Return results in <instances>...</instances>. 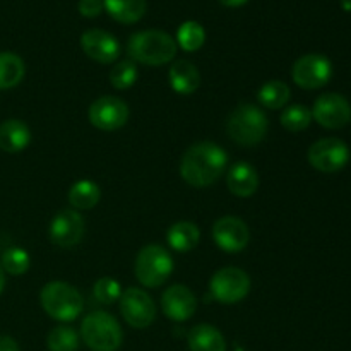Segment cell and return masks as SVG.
<instances>
[{"label": "cell", "instance_id": "obj_1", "mask_svg": "<svg viewBox=\"0 0 351 351\" xmlns=\"http://www.w3.org/2000/svg\"><path fill=\"white\" fill-rule=\"evenodd\" d=\"M228 167V154L215 143H197L185 151L180 161V175L192 187H209Z\"/></svg>", "mask_w": 351, "mask_h": 351}, {"label": "cell", "instance_id": "obj_2", "mask_svg": "<svg viewBox=\"0 0 351 351\" xmlns=\"http://www.w3.org/2000/svg\"><path fill=\"white\" fill-rule=\"evenodd\" d=\"M127 51L139 64L158 67L173 60L177 55V41L167 31H139L130 36Z\"/></svg>", "mask_w": 351, "mask_h": 351}, {"label": "cell", "instance_id": "obj_3", "mask_svg": "<svg viewBox=\"0 0 351 351\" xmlns=\"http://www.w3.org/2000/svg\"><path fill=\"white\" fill-rule=\"evenodd\" d=\"M267 117L263 108L252 103H242L230 113L226 132L239 146L252 147L263 143L267 134Z\"/></svg>", "mask_w": 351, "mask_h": 351}, {"label": "cell", "instance_id": "obj_4", "mask_svg": "<svg viewBox=\"0 0 351 351\" xmlns=\"http://www.w3.org/2000/svg\"><path fill=\"white\" fill-rule=\"evenodd\" d=\"M40 302L43 311L60 322L75 321L84 307L81 293L65 281H50L45 285L41 288Z\"/></svg>", "mask_w": 351, "mask_h": 351}, {"label": "cell", "instance_id": "obj_5", "mask_svg": "<svg viewBox=\"0 0 351 351\" xmlns=\"http://www.w3.org/2000/svg\"><path fill=\"white\" fill-rule=\"evenodd\" d=\"M81 338L93 351H117L122 346L123 332L119 321L106 312H91L81 324Z\"/></svg>", "mask_w": 351, "mask_h": 351}, {"label": "cell", "instance_id": "obj_6", "mask_svg": "<svg viewBox=\"0 0 351 351\" xmlns=\"http://www.w3.org/2000/svg\"><path fill=\"white\" fill-rule=\"evenodd\" d=\"M173 259L165 247L149 243L143 247L136 257L134 273L143 287L158 288L173 273Z\"/></svg>", "mask_w": 351, "mask_h": 351}, {"label": "cell", "instance_id": "obj_7", "mask_svg": "<svg viewBox=\"0 0 351 351\" xmlns=\"http://www.w3.org/2000/svg\"><path fill=\"white\" fill-rule=\"evenodd\" d=\"M211 295L219 304L233 305L242 302L250 291V278L243 269L235 266L223 267L211 278Z\"/></svg>", "mask_w": 351, "mask_h": 351}, {"label": "cell", "instance_id": "obj_8", "mask_svg": "<svg viewBox=\"0 0 351 351\" xmlns=\"http://www.w3.org/2000/svg\"><path fill=\"white\" fill-rule=\"evenodd\" d=\"M308 163L322 173L343 170L350 161V147L336 137H326L308 147Z\"/></svg>", "mask_w": 351, "mask_h": 351}, {"label": "cell", "instance_id": "obj_9", "mask_svg": "<svg viewBox=\"0 0 351 351\" xmlns=\"http://www.w3.org/2000/svg\"><path fill=\"white\" fill-rule=\"evenodd\" d=\"M120 312L129 326L136 329H146L156 319V305L147 291L130 287L122 291L120 297Z\"/></svg>", "mask_w": 351, "mask_h": 351}, {"label": "cell", "instance_id": "obj_10", "mask_svg": "<svg viewBox=\"0 0 351 351\" xmlns=\"http://www.w3.org/2000/svg\"><path fill=\"white\" fill-rule=\"evenodd\" d=\"M332 65L328 57L321 53H307L298 58L291 69L295 84L304 89H319L329 82Z\"/></svg>", "mask_w": 351, "mask_h": 351}, {"label": "cell", "instance_id": "obj_11", "mask_svg": "<svg viewBox=\"0 0 351 351\" xmlns=\"http://www.w3.org/2000/svg\"><path fill=\"white\" fill-rule=\"evenodd\" d=\"M129 106L119 96H101L91 103L88 112L91 125L106 132L122 129L129 120Z\"/></svg>", "mask_w": 351, "mask_h": 351}, {"label": "cell", "instance_id": "obj_12", "mask_svg": "<svg viewBox=\"0 0 351 351\" xmlns=\"http://www.w3.org/2000/svg\"><path fill=\"white\" fill-rule=\"evenodd\" d=\"M312 119L326 129H343L351 122L350 101L338 93H326L315 99Z\"/></svg>", "mask_w": 351, "mask_h": 351}, {"label": "cell", "instance_id": "obj_13", "mask_svg": "<svg viewBox=\"0 0 351 351\" xmlns=\"http://www.w3.org/2000/svg\"><path fill=\"white\" fill-rule=\"evenodd\" d=\"M86 232V223L81 213L75 209H64L51 219L48 226V237L51 242L64 249L77 245Z\"/></svg>", "mask_w": 351, "mask_h": 351}, {"label": "cell", "instance_id": "obj_14", "mask_svg": "<svg viewBox=\"0 0 351 351\" xmlns=\"http://www.w3.org/2000/svg\"><path fill=\"white\" fill-rule=\"evenodd\" d=\"M213 240L225 252H242L249 245V226L237 216H223L213 226Z\"/></svg>", "mask_w": 351, "mask_h": 351}, {"label": "cell", "instance_id": "obj_15", "mask_svg": "<svg viewBox=\"0 0 351 351\" xmlns=\"http://www.w3.org/2000/svg\"><path fill=\"white\" fill-rule=\"evenodd\" d=\"M161 308L168 319L175 322H185L197 311V298L185 285H171L163 291Z\"/></svg>", "mask_w": 351, "mask_h": 351}, {"label": "cell", "instance_id": "obj_16", "mask_svg": "<svg viewBox=\"0 0 351 351\" xmlns=\"http://www.w3.org/2000/svg\"><path fill=\"white\" fill-rule=\"evenodd\" d=\"M81 47L91 60L98 64H113L120 55V43L112 33L103 29H88L81 36Z\"/></svg>", "mask_w": 351, "mask_h": 351}, {"label": "cell", "instance_id": "obj_17", "mask_svg": "<svg viewBox=\"0 0 351 351\" xmlns=\"http://www.w3.org/2000/svg\"><path fill=\"white\" fill-rule=\"evenodd\" d=\"M226 185L237 197H250L259 189V173L247 161H237L228 171Z\"/></svg>", "mask_w": 351, "mask_h": 351}, {"label": "cell", "instance_id": "obj_18", "mask_svg": "<svg viewBox=\"0 0 351 351\" xmlns=\"http://www.w3.org/2000/svg\"><path fill=\"white\" fill-rule=\"evenodd\" d=\"M168 79L171 89L182 96L194 95L201 86V74L197 67L189 60H175L168 72Z\"/></svg>", "mask_w": 351, "mask_h": 351}, {"label": "cell", "instance_id": "obj_19", "mask_svg": "<svg viewBox=\"0 0 351 351\" xmlns=\"http://www.w3.org/2000/svg\"><path fill=\"white\" fill-rule=\"evenodd\" d=\"M31 143V130L23 120L10 119L0 123V149L5 153H21Z\"/></svg>", "mask_w": 351, "mask_h": 351}, {"label": "cell", "instance_id": "obj_20", "mask_svg": "<svg viewBox=\"0 0 351 351\" xmlns=\"http://www.w3.org/2000/svg\"><path fill=\"white\" fill-rule=\"evenodd\" d=\"M191 351H226V341L221 332L211 324H197L189 332Z\"/></svg>", "mask_w": 351, "mask_h": 351}, {"label": "cell", "instance_id": "obj_21", "mask_svg": "<svg viewBox=\"0 0 351 351\" xmlns=\"http://www.w3.org/2000/svg\"><path fill=\"white\" fill-rule=\"evenodd\" d=\"M201 232L199 226L192 221H178L170 226L167 233V242L177 252H189L199 245Z\"/></svg>", "mask_w": 351, "mask_h": 351}, {"label": "cell", "instance_id": "obj_22", "mask_svg": "<svg viewBox=\"0 0 351 351\" xmlns=\"http://www.w3.org/2000/svg\"><path fill=\"white\" fill-rule=\"evenodd\" d=\"M106 12L122 24H134L146 14V0H103Z\"/></svg>", "mask_w": 351, "mask_h": 351}, {"label": "cell", "instance_id": "obj_23", "mask_svg": "<svg viewBox=\"0 0 351 351\" xmlns=\"http://www.w3.org/2000/svg\"><path fill=\"white\" fill-rule=\"evenodd\" d=\"M26 74V65L19 55L0 51V89L16 88Z\"/></svg>", "mask_w": 351, "mask_h": 351}, {"label": "cell", "instance_id": "obj_24", "mask_svg": "<svg viewBox=\"0 0 351 351\" xmlns=\"http://www.w3.org/2000/svg\"><path fill=\"white\" fill-rule=\"evenodd\" d=\"M101 199V191L93 180H79L69 191V202L74 209H93Z\"/></svg>", "mask_w": 351, "mask_h": 351}, {"label": "cell", "instance_id": "obj_25", "mask_svg": "<svg viewBox=\"0 0 351 351\" xmlns=\"http://www.w3.org/2000/svg\"><path fill=\"white\" fill-rule=\"evenodd\" d=\"M257 99L264 108L280 110L290 101V88L283 81H267L257 93Z\"/></svg>", "mask_w": 351, "mask_h": 351}, {"label": "cell", "instance_id": "obj_26", "mask_svg": "<svg viewBox=\"0 0 351 351\" xmlns=\"http://www.w3.org/2000/svg\"><path fill=\"white\" fill-rule=\"evenodd\" d=\"M177 47L185 51H197L206 41V31L197 21H185L177 31Z\"/></svg>", "mask_w": 351, "mask_h": 351}, {"label": "cell", "instance_id": "obj_27", "mask_svg": "<svg viewBox=\"0 0 351 351\" xmlns=\"http://www.w3.org/2000/svg\"><path fill=\"white\" fill-rule=\"evenodd\" d=\"M281 125L288 132H302L307 129L312 122V110H308L305 105H291L283 110L280 117Z\"/></svg>", "mask_w": 351, "mask_h": 351}, {"label": "cell", "instance_id": "obj_28", "mask_svg": "<svg viewBox=\"0 0 351 351\" xmlns=\"http://www.w3.org/2000/svg\"><path fill=\"white\" fill-rule=\"evenodd\" d=\"M47 345L50 351H77L79 335L71 326H57L48 335Z\"/></svg>", "mask_w": 351, "mask_h": 351}, {"label": "cell", "instance_id": "obj_29", "mask_svg": "<svg viewBox=\"0 0 351 351\" xmlns=\"http://www.w3.org/2000/svg\"><path fill=\"white\" fill-rule=\"evenodd\" d=\"M137 75H139V72H137L136 64L132 60H120L110 71V82L115 89L123 91V89H129L136 84Z\"/></svg>", "mask_w": 351, "mask_h": 351}, {"label": "cell", "instance_id": "obj_30", "mask_svg": "<svg viewBox=\"0 0 351 351\" xmlns=\"http://www.w3.org/2000/svg\"><path fill=\"white\" fill-rule=\"evenodd\" d=\"M29 254L26 250L19 249V247H12L7 249L2 256V269L5 273L12 274V276H21V274L27 273L29 269Z\"/></svg>", "mask_w": 351, "mask_h": 351}, {"label": "cell", "instance_id": "obj_31", "mask_svg": "<svg viewBox=\"0 0 351 351\" xmlns=\"http://www.w3.org/2000/svg\"><path fill=\"white\" fill-rule=\"evenodd\" d=\"M93 295L99 304L112 305L122 297V287L117 280L113 278H99L93 288Z\"/></svg>", "mask_w": 351, "mask_h": 351}, {"label": "cell", "instance_id": "obj_32", "mask_svg": "<svg viewBox=\"0 0 351 351\" xmlns=\"http://www.w3.org/2000/svg\"><path fill=\"white\" fill-rule=\"evenodd\" d=\"M79 12L84 17H98L103 12V0H79Z\"/></svg>", "mask_w": 351, "mask_h": 351}, {"label": "cell", "instance_id": "obj_33", "mask_svg": "<svg viewBox=\"0 0 351 351\" xmlns=\"http://www.w3.org/2000/svg\"><path fill=\"white\" fill-rule=\"evenodd\" d=\"M0 351H21L10 336H0Z\"/></svg>", "mask_w": 351, "mask_h": 351}, {"label": "cell", "instance_id": "obj_34", "mask_svg": "<svg viewBox=\"0 0 351 351\" xmlns=\"http://www.w3.org/2000/svg\"><path fill=\"white\" fill-rule=\"evenodd\" d=\"M218 2L221 3V5H225V7H232V9H237V7L245 5L249 0H218Z\"/></svg>", "mask_w": 351, "mask_h": 351}, {"label": "cell", "instance_id": "obj_35", "mask_svg": "<svg viewBox=\"0 0 351 351\" xmlns=\"http://www.w3.org/2000/svg\"><path fill=\"white\" fill-rule=\"evenodd\" d=\"M3 287H5V274H3L2 264H0V293L3 291Z\"/></svg>", "mask_w": 351, "mask_h": 351}, {"label": "cell", "instance_id": "obj_36", "mask_svg": "<svg viewBox=\"0 0 351 351\" xmlns=\"http://www.w3.org/2000/svg\"><path fill=\"white\" fill-rule=\"evenodd\" d=\"M341 7L346 12H351V0H341Z\"/></svg>", "mask_w": 351, "mask_h": 351}]
</instances>
